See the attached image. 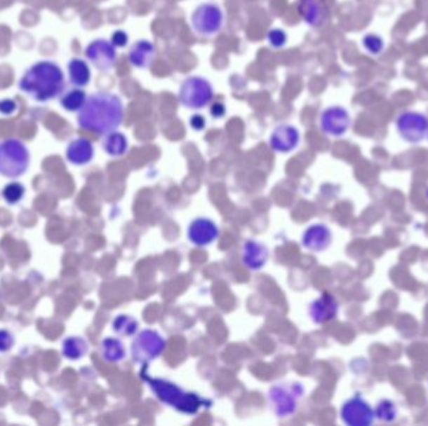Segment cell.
<instances>
[{
    "label": "cell",
    "instance_id": "cell-15",
    "mask_svg": "<svg viewBox=\"0 0 428 426\" xmlns=\"http://www.w3.org/2000/svg\"><path fill=\"white\" fill-rule=\"evenodd\" d=\"M301 140L300 130L290 124H281L274 128L269 144L273 150L278 153H290L298 146Z\"/></svg>",
    "mask_w": 428,
    "mask_h": 426
},
{
    "label": "cell",
    "instance_id": "cell-12",
    "mask_svg": "<svg viewBox=\"0 0 428 426\" xmlns=\"http://www.w3.org/2000/svg\"><path fill=\"white\" fill-rule=\"evenodd\" d=\"M298 13L309 27L322 28L330 20V6L327 0H300Z\"/></svg>",
    "mask_w": 428,
    "mask_h": 426
},
{
    "label": "cell",
    "instance_id": "cell-17",
    "mask_svg": "<svg viewBox=\"0 0 428 426\" xmlns=\"http://www.w3.org/2000/svg\"><path fill=\"white\" fill-rule=\"evenodd\" d=\"M332 231L328 226L323 224H313L307 228L306 231L302 236V244L305 248L321 253L326 249H328L332 244Z\"/></svg>",
    "mask_w": 428,
    "mask_h": 426
},
{
    "label": "cell",
    "instance_id": "cell-36",
    "mask_svg": "<svg viewBox=\"0 0 428 426\" xmlns=\"http://www.w3.org/2000/svg\"><path fill=\"white\" fill-rule=\"evenodd\" d=\"M426 198H427V200H428V188H427V191H426Z\"/></svg>",
    "mask_w": 428,
    "mask_h": 426
},
{
    "label": "cell",
    "instance_id": "cell-37",
    "mask_svg": "<svg viewBox=\"0 0 428 426\" xmlns=\"http://www.w3.org/2000/svg\"><path fill=\"white\" fill-rule=\"evenodd\" d=\"M427 139H428V132H427Z\"/></svg>",
    "mask_w": 428,
    "mask_h": 426
},
{
    "label": "cell",
    "instance_id": "cell-30",
    "mask_svg": "<svg viewBox=\"0 0 428 426\" xmlns=\"http://www.w3.org/2000/svg\"><path fill=\"white\" fill-rule=\"evenodd\" d=\"M267 39L273 48H282L287 44V34L284 30L279 28L269 30L267 34Z\"/></svg>",
    "mask_w": 428,
    "mask_h": 426
},
{
    "label": "cell",
    "instance_id": "cell-11",
    "mask_svg": "<svg viewBox=\"0 0 428 426\" xmlns=\"http://www.w3.org/2000/svg\"><path fill=\"white\" fill-rule=\"evenodd\" d=\"M86 58L102 71L110 70L116 62V46L112 41L105 39H95L91 41L86 48Z\"/></svg>",
    "mask_w": 428,
    "mask_h": 426
},
{
    "label": "cell",
    "instance_id": "cell-5",
    "mask_svg": "<svg viewBox=\"0 0 428 426\" xmlns=\"http://www.w3.org/2000/svg\"><path fill=\"white\" fill-rule=\"evenodd\" d=\"M213 85L203 76H189L180 84L178 98L183 106L192 110H201L212 103Z\"/></svg>",
    "mask_w": 428,
    "mask_h": 426
},
{
    "label": "cell",
    "instance_id": "cell-9",
    "mask_svg": "<svg viewBox=\"0 0 428 426\" xmlns=\"http://www.w3.org/2000/svg\"><path fill=\"white\" fill-rule=\"evenodd\" d=\"M340 416L348 426H370L376 420L375 409L361 395L346 400L342 405Z\"/></svg>",
    "mask_w": 428,
    "mask_h": 426
},
{
    "label": "cell",
    "instance_id": "cell-4",
    "mask_svg": "<svg viewBox=\"0 0 428 426\" xmlns=\"http://www.w3.org/2000/svg\"><path fill=\"white\" fill-rule=\"evenodd\" d=\"M29 150L19 139H6L0 143V175L15 179L28 170Z\"/></svg>",
    "mask_w": 428,
    "mask_h": 426
},
{
    "label": "cell",
    "instance_id": "cell-26",
    "mask_svg": "<svg viewBox=\"0 0 428 426\" xmlns=\"http://www.w3.org/2000/svg\"><path fill=\"white\" fill-rule=\"evenodd\" d=\"M375 415H376V419H378V420L391 424L397 419L399 409H397V405L392 400L382 399L377 403L376 408H375Z\"/></svg>",
    "mask_w": 428,
    "mask_h": 426
},
{
    "label": "cell",
    "instance_id": "cell-3",
    "mask_svg": "<svg viewBox=\"0 0 428 426\" xmlns=\"http://www.w3.org/2000/svg\"><path fill=\"white\" fill-rule=\"evenodd\" d=\"M142 378L148 383L152 392L156 394L162 403L167 404L170 408L178 410L183 414H197L198 410L208 403L206 399L197 394L185 392L180 386L170 381L152 378L151 375L147 374L145 371L142 373Z\"/></svg>",
    "mask_w": 428,
    "mask_h": 426
},
{
    "label": "cell",
    "instance_id": "cell-21",
    "mask_svg": "<svg viewBox=\"0 0 428 426\" xmlns=\"http://www.w3.org/2000/svg\"><path fill=\"white\" fill-rule=\"evenodd\" d=\"M69 81L76 88L87 87L92 79L89 64L81 58H72L68 63Z\"/></svg>",
    "mask_w": 428,
    "mask_h": 426
},
{
    "label": "cell",
    "instance_id": "cell-28",
    "mask_svg": "<svg viewBox=\"0 0 428 426\" xmlns=\"http://www.w3.org/2000/svg\"><path fill=\"white\" fill-rule=\"evenodd\" d=\"M1 195L8 204L15 205L18 202L23 200L24 195H25V188H24L23 184L14 181V183L6 184L4 186V189L1 191Z\"/></svg>",
    "mask_w": 428,
    "mask_h": 426
},
{
    "label": "cell",
    "instance_id": "cell-19",
    "mask_svg": "<svg viewBox=\"0 0 428 426\" xmlns=\"http://www.w3.org/2000/svg\"><path fill=\"white\" fill-rule=\"evenodd\" d=\"M128 58L135 68L147 69L156 58V46L151 41L140 39L131 46Z\"/></svg>",
    "mask_w": 428,
    "mask_h": 426
},
{
    "label": "cell",
    "instance_id": "cell-7",
    "mask_svg": "<svg viewBox=\"0 0 428 426\" xmlns=\"http://www.w3.org/2000/svg\"><path fill=\"white\" fill-rule=\"evenodd\" d=\"M166 340L154 330L147 329L140 331L132 343V359L135 363L147 364L159 357L166 349Z\"/></svg>",
    "mask_w": 428,
    "mask_h": 426
},
{
    "label": "cell",
    "instance_id": "cell-18",
    "mask_svg": "<svg viewBox=\"0 0 428 426\" xmlns=\"http://www.w3.org/2000/svg\"><path fill=\"white\" fill-rule=\"evenodd\" d=\"M67 160L73 165H87L94 158V146L87 138H76L72 140L65 150Z\"/></svg>",
    "mask_w": 428,
    "mask_h": 426
},
{
    "label": "cell",
    "instance_id": "cell-31",
    "mask_svg": "<svg viewBox=\"0 0 428 426\" xmlns=\"http://www.w3.org/2000/svg\"><path fill=\"white\" fill-rule=\"evenodd\" d=\"M14 336L6 329H0V352H9L14 346Z\"/></svg>",
    "mask_w": 428,
    "mask_h": 426
},
{
    "label": "cell",
    "instance_id": "cell-27",
    "mask_svg": "<svg viewBox=\"0 0 428 426\" xmlns=\"http://www.w3.org/2000/svg\"><path fill=\"white\" fill-rule=\"evenodd\" d=\"M113 330L122 336H132L138 330V323L129 315H118L113 322Z\"/></svg>",
    "mask_w": 428,
    "mask_h": 426
},
{
    "label": "cell",
    "instance_id": "cell-25",
    "mask_svg": "<svg viewBox=\"0 0 428 426\" xmlns=\"http://www.w3.org/2000/svg\"><path fill=\"white\" fill-rule=\"evenodd\" d=\"M88 352V343L81 336H70L64 340L62 352L69 360H79Z\"/></svg>",
    "mask_w": 428,
    "mask_h": 426
},
{
    "label": "cell",
    "instance_id": "cell-29",
    "mask_svg": "<svg viewBox=\"0 0 428 426\" xmlns=\"http://www.w3.org/2000/svg\"><path fill=\"white\" fill-rule=\"evenodd\" d=\"M362 44L370 55H380L384 50V41L382 36L373 33L365 35L362 39Z\"/></svg>",
    "mask_w": 428,
    "mask_h": 426
},
{
    "label": "cell",
    "instance_id": "cell-2",
    "mask_svg": "<svg viewBox=\"0 0 428 426\" xmlns=\"http://www.w3.org/2000/svg\"><path fill=\"white\" fill-rule=\"evenodd\" d=\"M65 78L62 68L52 60H41L24 71L18 87L28 97L46 103L59 97L64 90Z\"/></svg>",
    "mask_w": 428,
    "mask_h": 426
},
{
    "label": "cell",
    "instance_id": "cell-1",
    "mask_svg": "<svg viewBox=\"0 0 428 426\" xmlns=\"http://www.w3.org/2000/svg\"><path fill=\"white\" fill-rule=\"evenodd\" d=\"M124 119V104L114 92H98L91 94L76 116L78 125L105 135L116 132Z\"/></svg>",
    "mask_w": 428,
    "mask_h": 426
},
{
    "label": "cell",
    "instance_id": "cell-33",
    "mask_svg": "<svg viewBox=\"0 0 428 426\" xmlns=\"http://www.w3.org/2000/svg\"><path fill=\"white\" fill-rule=\"evenodd\" d=\"M18 105L13 99H1L0 100V114L3 116H12L15 113Z\"/></svg>",
    "mask_w": 428,
    "mask_h": 426
},
{
    "label": "cell",
    "instance_id": "cell-20",
    "mask_svg": "<svg viewBox=\"0 0 428 426\" xmlns=\"http://www.w3.org/2000/svg\"><path fill=\"white\" fill-rule=\"evenodd\" d=\"M243 264L250 270H260L268 260V249L255 240H248L243 245Z\"/></svg>",
    "mask_w": 428,
    "mask_h": 426
},
{
    "label": "cell",
    "instance_id": "cell-22",
    "mask_svg": "<svg viewBox=\"0 0 428 426\" xmlns=\"http://www.w3.org/2000/svg\"><path fill=\"white\" fill-rule=\"evenodd\" d=\"M128 139L124 134L119 132H112L105 134L103 140V149L105 153L113 158H121L128 151Z\"/></svg>",
    "mask_w": 428,
    "mask_h": 426
},
{
    "label": "cell",
    "instance_id": "cell-13",
    "mask_svg": "<svg viewBox=\"0 0 428 426\" xmlns=\"http://www.w3.org/2000/svg\"><path fill=\"white\" fill-rule=\"evenodd\" d=\"M298 386L293 387L292 390L283 387V386H273L269 392V400L272 404L274 413L284 418V416H290L295 413L297 409V399L298 395H301L303 390H298L295 392V389Z\"/></svg>",
    "mask_w": 428,
    "mask_h": 426
},
{
    "label": "cell",
    "instance_id": "cell-23",
    "mask_svg": "<svg viewBox=\"0 0 428 426\" xmlns=\"http://www.w3.org/2000/svg\"><path fill=\"white\" fill-rule=\"evenodd\" d=\"M87 98V94L81 88H74V89H69L63 92L59 103L64 110L70 111V113H76L83 108Z\"/></svg>",
    "mask_w": 428,
    "mask_h": 426
},
{
    "label": "cell",
    "instance_id": "cell-14",
    "mask_svg": "<svg viewBox=\"0 0 428 426\" xmlns=\"http://www.w3.org/2000/svg\"><path fill=\"white\" fill-rule=\"evenodd\" d=\"M220 235L218 226L207 218L193 220L188 228V239L196 247H208Z\"/></svg>",
    "mask_w": 428,
    "mask_h": 426
},
{
    "label": "cell",
    "instance_id": "cell-10",
    "mask_svg": "<svg viewBox=\"0 0 428 426\" xmlns=\"http://www.w3.org/2000/svg\"><path fill=\"white\" fill-rule=\"evenodd\" d=\"M319 125L326 135L340 138L349 130L352 118L348 110L340 105L328 106L319 116Z\"/></svg>",
    "mask_w": 428,
    "mask_h": 426
},
{
    "label": "cell",
    "instance_id": "cell-16",
    "mask_svg": "<svg viewBox=\"0 0 428 426\" xmlns=\"http://www.w3.org/2000/svg\"><path fill=\"white\" fill-rule=\"evenodd\" d=\"M338 310L340 304L336 296L330 293H323L309 305V315L313 323L316 324L330 323L336 319Z\"/></svg>",
    "mask_w": 428,
    "mask_h": 426
},
{
    "label": "cell",
    "instance_id": "cell-6",
    "mask_svg": "<svg viewBox=\"0 0 428 426\" xmlns=\"http://www.w3.org/2000/svg\"><path fill=\"white\" fill-rule=\"evenodd\" d=\"M192 28L202 36L218 34L225 24V14L215 3H202L192 13Z\"/></svg>",
    "mask_w": 428,
    "mask_h": 426
},
{
    "label": "cell",
    "instance_id": "cell-32",
    "mask_svg": "<svg viewBox=\"0 0 428 426\" xmlns=\"http://www.w3.org/2000/svg\"><path fill=\"white\" fill-rule=\"evenodd\" d=\"M110 41H112V44L116 46V48H124V46H128L129 36H128L127 33H126L124 30H116V32L112 34Z\"/></svg>",
    "mask_w": 428,
    "mask_h": 426
},
{
    "label": "cell",
    "instance_id": "cell-8",
    "mask_svg": "<svg viewBox=\"0 0 428 426\" xmlns=\"http://www.w3.org/2000/svg\"><path fill=\"white\" fill-rule=\"evenodd\" d=\"M396 129L405 142L418 144L427 137L428 118L420 111L406 110L397 116Z\"/></svg>",
    "mask_w": 428,
    "mask_h": 426
},
{
    "label": "cell",
    "instance_id": "cell-35",
    "mask_svg": "<svg viewBox=\"0 0 428 426\" xmlns=\"http://www.w3.org/2000/svg\"><path fill=\"white\" fill-rule=\"evenodd\" d=\"M227 109L226 105L223 103H214L212 104V106H210V116L215 118V119H220V118H223V116H226Z\"/></svg>",
    "mask_w": 428,
    "mask_h": 426
},
{
    "label": "cell",
    "instance_id": "cell-24",
    "mask_svg": "<svg viewBox=\"0 0 428 426\" xmlns=\"http://www.w3.org/2000/svg\"><path fill=\"white\" fill-rule=\"evenodd\" d=\"M102 357L108 363H118L126 357V349L122 341L116 338H107L102 341Z\"/></svg>",
    "mask_w": 428,
    "mask_h": 426
},
{
    "label": "cell",
    "instance_id": "cell-34",
    "mask_svg": "<svg viewBox=\"0 0 428 426\" xmlns=\"http://www.w3.org/2000/svg\"><path fill=\"white\" fill-rule=\"evenodd\" d=\"M189 124H191L192 129L201 132V130L206 128V119L201 114H194V116H191Z\"/></svg>",
    "mask_w": 428,
    "mask_h": 426
}]
</instances>
